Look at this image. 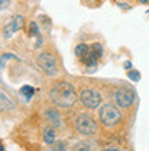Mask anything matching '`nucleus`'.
I'll return each mask as SVG.
<instances>
[{"mask_svg":"<svg viewBox=\"0 0 149 151\" xmlns=\"http://www.w3.org/2000/svg\"><path fill=\"white\" fill-rule=\"evenodd\" d=\"M79 99H80L81 104H83L84 107L97 109L101 104V102H102V96H101V93L98 91H95V89L87 88V89H83V91L80 92Z\"/></svg>","mask_w":149,"mask_h":151,"instance_id":"nucleus-6","label":"nucleus"},{"mask_svg":"<svg viewBox=\"0 0 149 151\" xmlns=\"http://www.w3.org/2000/svg\"><path fill=\"white\" fill-rule=\"evenodd\" d=\"M46 119L49 121V124H51V127L55 128L61 127V117L55 110H47L46 111Z\"/></svg>","mask_w":149,"mask_h":151,"instance_id":"nucleus-9","label":"nucleus"},{"mask_svg":"<svg viewBox=\"0 0 149 151\" xmlns=\"http://www.w3.org/2000/svg\"><path fill=\"white\" fill-rule=\"evenodd\" d=\"M14 107H15V104L6 96V93L1 92V110H7V109H14Z\"/></svg>","mask_w":149,"mask_h":151,"instance_id":"nucleus-12","label":"nucleus"},{"mask_svg":"<svg viewBox=\"0 0 149 151\" xmlns=\"http://www.w3.org/2000/svg\"><path fill=\"white\" fill-rule=\"evenodd\" d=\"M75 127H76V129L80 132L81 135H86V136L94 135L98 129L97 122H95L93 117L89 114L77 115L76 121H75Z\"/></svg>","mask_w":149,"mask_h":151,"instance_id":"nucleus-4","label":"nucleus"},{"mask_svg":"<svg viewBox=\"0 0 149 151\" xmlns=\"http://www.w3.org/2000/svg\"><path fill=\"white\" fill-rule=\"evenodd\" d=\"M36 65L37 68L43 70L47 76H54L57 74V60L54 58L52 54L44 51L40 52L39 55L36 56Z\"/></svg>","mask_w":149,"mask_h":151,"instance_id":"nucleus-3","label":"nucleus"},{"mask_svg":"<svg viewBox=\"0 0 149 151\" xmlns=\"http://www.w3.org/2000/svg\"><path fill=\"white\" fill-rule=\"evenodd\" d=\"M108 151H117V150H108Z\"/></svg>","mask_w":149,"mask_h":151,"instance_id":"nucleus-21","label":"nucleus"},{"mask_svg":"<svg viewBox=\"0 0 149 151\" xmlns=\"http://www.w3.org/2000/svg\"><path fill=\"white\" fill-rule=\"evenodd\" d=\"M35 93V88L31 87V85H24V87L21 88V95L25 96L26 99H31Z\"/></svg>","mask_w":149,"mask_h":151,"instance_id":"nucleus-13","label":"nucleus"},{"mask_svg":"<svg viewBox=\"0 0 149 151\" xmlns=\"http://www.w3.org/2000/svg\"><path fill=\"white\" fill-rule=\"evenodd\" d=\"M98 115H100V121L102 122V125L109 127V128L117 125L121 119V114H120V111H119V109H117L116 106L109 104V103L104 104V106L100 109Z\"/></svg>","mask_w":149,"mask_h":151,"instance_id":"nucleus-2","label":"nucleus"},{"mask_svg":"<svg viewBox=\"0 0 149 151\" xmlns=\"http://www.w3.org/2000/svg\"><path fill=\"white\" fill-rule=\"evenodd\" d=\"M124 68H126V69H130V68H131V63H130V62H126Z\"/></svg>","mask_w":149,"mask_h":151,"instance_id":"nucleus-19","label":"nucleus"},{"mask_svg":"<svg viewBox=\"0 0 149 151\" xmlns=\"http://www.w3.org/2000/svg\"><path fill=\"white\" fill-rule=\"evenodd\" d=\"M89 51H90V47L87 44H79V45H76V48H75V55L81 59L83 56H86L89 54Z\"/></svg>","mask_w":149,"mask_h":151,"instance_id":"nucleus-11","label":"nucleus"},{"mask_svg":"<svg viewBox=\"0 0 149 151\" xmlns=\"http://www.w3.org/2000/svg\"><path fill=\"white\" fill-rule=\"evenodd\" d=\"M8 4H10V0H0V7L1 10H6L8 7Z\"/></svg>","mask_w":149,"mask_h":151,"instance_id":"nucleus-17","label":"nucleus"},{"mask_svg":"<svg viewBox=\"0 0 149 151\" xmlns=\"http://www.w3.org/2000/svg\"><path fill=\"white\" fill-rule=\"evenodd\" d=\"M43 139L47 144H54L55 143V131L52 128H46L43 131Z\"/></svg>","mask_w":149,"mask_h":151,"instance_id":"nucleus-10","label":"nucleus"},{"mask_svg":"<svg viewBox=\"0 0 149 151\" xmlns=\"http://www.w3.org/2000/svg\"><path fill=\"white\" fill-rule=\"evenodd\" d=\"M98 58H100V55H98L97 52L94 51V48H93V47H90L89 54H87L86 56H83V58H81V62H83V63H84L86 66H95V65H97Z\"/></svg>","mask_w":149,"mask_h":151,"instance_id":"nucleus-8","label":"nucleus"},{"mask_svg":"<svg viewBox=\"0 0 149 151\" xmlns=\"http://www.w3.org/2000/svg\"><path fill=\"white\" fill-rule=\"evenodd\" d=\"M49 98L54 104L62 109H69L77 102V95L75 92L72 84L60 81L52 85V88L49 92Z\"/></svg>","mask_w":149,"mask_h":151,"instance_id":"nucleus-1","label":"nucleus"},{"mask_svg":"<svg viewBox=\"0 0 149 151\" xmlns=\"http://www.w3.org/2000/svg\"><path fill=\"white\" fill-rule=\"evenodd\" d=\"M113 98H115V102L120 109H129L133 106L134 100H135V93L130 88L121 87L115 91Z\"/></svg>","mask_w":149,"mask_h":151,"instance_id":"nucleus-5","label":"nucleus"},{"mask_svg":"<svg viewBox=\"0 0 149 151\" xmlns=\"http://www.w3.org/2000/svg\"><path fill=\"white\" fill-rule=\"evenodd\" d=\"M72 151H93L91 150V147H90L87 143H84V142H80V143H77L73 146V150Z\"/></svg>","mask_w":149,"mask_h":151,"instance_id":"nucleus-14","label":"nucleus"},{"mask_svg":"<svg viewBox=\"0 0 149 151\" xmlns=\"http://www.w3.org/2000/svg\"><path fill=\"white\" fill-rule=\"evenodd\" d=\"M29 36H39V28H37L36 22H31V33Z\"/></svg>","mask_w":149,"mask_h":151,"instance_id":"nucleus-15","label":"nucleus"},{"mask_svg":"<svg viewBox=\"0 0 149 151\" xmlns=\"http://www.w3.org/2000/svg\"><path fill=\"white\" fill-rule=\"evenodd\" d=\"M141 4H145V3H148V0H138Z\"/></svg>","mask_w":149,"mask_h":151,"instance_id":"nucleus-20","label":"nucleus"},{"mask_svg":"<svg viewBox=\"0 0 149 151\" xmlns=\"http://www.w3.org/2000/svg\"><path fill=\"white\" fill-rule=\"evenodd\" d=\"M55 151H65V144L64 143H58L55 146Z\"/></svg>","mask_w":149,"mask_h":151,"instance_id":"nucleus-18","label":"nucleus"},{"mask_svg":"<svg viewBox=\"0 0 149 151\" xmlns=\"http://www.w3.org/2000/svg\"><path fill=\"white\" fill-rule=\"evenodd\" d=\"M22 26H24V18H22V17H20V15H15L7 24V26L4 28V36L8 39V37L11 36L12 33L18 32V30H20Z\"/></svg>","mask_w":149,"mask_h":151,"instance_id":"nucleus-7","label":"nucleus"},{"mask_svg":"<svg viewBox=\"0 0 149 151\" xmlns=\"http://www.w3.org/2000/svg\"><path fill=\"white\" fill-rule=\"evenodd\" d=\"M129 77H130V80H133V81H138V80H140V73L135 72V70H131V72H129Z\"/></svg>","mask_w":149,"mask_h":151,"instance_id":"nucleus-16","label":"nucleus"}]
</instances>
